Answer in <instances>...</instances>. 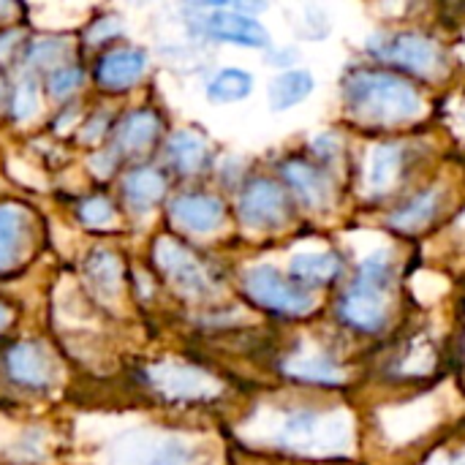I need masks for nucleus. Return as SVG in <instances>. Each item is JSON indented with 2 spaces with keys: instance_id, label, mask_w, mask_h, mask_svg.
<instances>
[{
  "instance_id": "f257e3e1",
  "label": "nucleus",
  "mask_w": 465,
  "mask_h": 465,
  "mask_svg": "<svg viewBox=\"0 0 465 465\" xmlns=\"http://www.w3.org/2000/svg\"><path fill=\"white\" fill-rule=\"evenodd\" d=\"M346 106L379 125H398L422 112L417 87L384 68H357L343 82Z\"/></svg>"
},
{
  "instance_id": "f03ea898",
  "label": "nucleus",
  "mask_w": 465,
  "mask_h": 465,
  "mask_svg": "<svg viewBox=\"0 0 465 465\" xmlns=\"http://www.w3.org/2000/svg\"><path fill=\"white\" fill-rule=\"evenodd\" d=\"M392 278L395 267L387 251L365 256L357 267L354 283L338 300V319L365 335L381 332L387 324V292Z\"/></svg>"
},
{
  "instance_id": "7ed1b4c3",
  "label": "nucleus",
  "mask_w": 465,
  "mask_h": 465,
  "mask_svg": "<svg viewBox=\"0 0 465 465\" xmlns=\"http://www.w3.org/2000/svg\"><path fill=\"white\" fill-rule=\"evenodd\" d=\"M196 450L172 433H125L109 444L106 465H196Z\"/></svg>"
},
{
  "instance_id": "20e7f679",
  "label": "nucleus",
  "mask_w": 465,
  "mask_h": 465,
  "mask_svg": "<svg viewBox=\"0 0 465 465\" xmlns=\"http://www.w3.org/2000/svg\"><path fill=\"white\" fill-rule=\"evenodd\" d=\"M368 52L379 63H390V65H398V68L420 74V76H430L444 65L441 46L433 38H428L422 33H414V30L371 38Z\"/></svg>"
},
{
  "instance_id": "39448f33",
  "label": "nucleus",
  "mask_w": 465,
  "mask_h": 465,
  "mask_svg": "<svg viewBox=\"0 0 465 465\" xmlns=\"http://www.w3.org/2000/svg\"><path fill=\"white\" fill-rule=\"evenodd\" d=\"M245 292L256 305L286 316H302L313 308V297L302 286L289 283L270 264H259L245 272Z\"/></svg>"
},
{
  "instance_id": "423d86ee",
  "label": "nucleus",
  "mask_w": 465,
  "mask_h": 465,
  "mask_svg": "<svg viewBox=\"0 0 465 465\" xmlns=\"http://www.w3.org/2000/svg\"><path fill=\"white\" fill-rule=\"evenodd\" d=\"M286 193L272 180H253L240 199V218L251 229H275L286 221Z\"/></svg>"
},
{
  "instance_id": "0eeeda50",
  "label": "nucleus",
  "mask_w": 465,
  "mask_h": 465,
  "mask_svg": "<svg viewBox=\"0 0 465 465\" xmlns=\"http://www.w3.org/2000/svg\"><path fill=\"white\" fill-rule=\"evenodd\" d=\"M155 259L161 264V270L188 294H207L213 289V281L207 275V270L199 264V259H193L183 245L172 242V240H158L155 245Z\"/></svg>"
},
{
  "instance_id": "6e6552de",
  "label": "nucleus",
  "mask_w": 465,
  "mask_h": 465,
  "mask_svg": "<svg viewBox=\"0 0 465 465\" xmlns=\"http://www.w3.org/2000/svg\"><path fill=\"white\" fill-rule=\"evenodd\" d=\"M202 27L210 38H218V41H229V44H240V46H256V49L270 46V35L262 27V22H256L253 16H245L240 11H226V8L213 11L210 16H204Z\"/></svg>"
},
{
  "instance_id": "1a4fd4ad",
  "label": "nucleus",
  "mask_w": 465,
  "mask_h": 465,
  "mask_svg": "<svg viewBox=\"0 0 465 465\" xmlns=\"http://www.w3.org/2000/svg\"><path fill=\"white\" fill-rule=\"evenodd\" d=\"M150 379L169 398H210L218 392L215 381L204 371L185 365H158L150 371Z\"/></svg>"
},
{
  "instance_id": "9d476101",
  "label": "nucleus",
  "mask_w": 465,
  "mask_h": 465,
  "mask_svg": "<svg viewBox=\"0 0 465 465\" xmlns=\"http://www.w3.org/2000/svg\"><path fill=\"white\" fill-rule=\"evenodd\" d=\"M283 180L297 193V199L313 210L324 207L332 196V183H330L327 172L313 166L311 161H302V158L286 161L283 163Z\"/></svg>"
},
{
  "instance_id": "9b49d317",
  "label": "nucleus",
  "mask_w": 465,
  "mask_h": 465,
  "mask_svg": "<svg viewBox=\"0 0 465 465\" xmlns=\"http://www.w3.org/2000/svg\"><path fill=\"white\" fill-rule=\"evenodd\" d=\"M8 371L19 384L27 387H46L54 379V365L49 354L35 343H19L8 354Z\"/></svg>"
},
{
  "instance_id": "f8f14e48",
  "label": "nucleus",
  "mask_w": 465,
  "mask_h": 465,
  "mask_svg": "<svg viewBox=\"0 0 465 465\" xmlns=\"http://www.w3.org/2000/svg\"><path fill=\"white\" fill-rule=\"evenodd\" d=\"M297 286H327L343 275V262L338 253H297L289 264Z\"/></svg>"
},
{
  "instance_id": "ddd939ff",
  "label": "nucleus",
  "mask_w": 465,
  "mask_h": 465,
  "mask_svg": "<svg viewBox=\"0 0 465 465\" xmlns=\"http://www.w3.org/2000/svg\"><path fill=\"white\" fill-rule=\"evenodd\" d=\"M406 166V150L401 144H381L373 150L368 169H365V183L373 196L387 193L398 180Z\"/></svg>"
},
{
  "instance_id": "4468645a",
  "label": "nucleus",
  "mask_w": 465,
  "mask_h": 465,
  "mask_svg": "<svg viewBox=\"0 0 465 465\" xmlns=\"http://www.w3.org/2000/svg\"><path fill=\"white\" fill-rule=\"evenodd\" d=\"M172 215L188 232L207 234L218 229V223L223 221V204L210 196H183L172 204Z\"/></svg>"
},
{
  "instance_id": "2eb2a0df",
  "label": "nucleus",
  "mask_w": 465,
  "mask_h": 465,
  "mask_svg": "<svg viewBox=\"0 0 465 465\" xmlns=\"http://www.w3.org/2000/svg\"><path fill=\"white\" fill-rule=\"evenodd\" d=\"M144 54L136 52V49H114L109 52L101 65H98V79L104 87H112V90H123L128 84H134L142 74H144Z\"/></svg>"
},
{
  "instance_id": "dca6fc26",
  "label": "nucleus",
  "mask_w": 465,
  "mask_h": 465,
  "mask_svg": "<svg viewBox=\"0 0 465 465\" xmlns=\"http://www.w3.org/2000/svg\"><path fill=\"white\" fill-rule=\"evenodd\" d=\"M311 93H313V76L302 68H292L270 82V106L275 112H286L302 104Z\"/></svg>"
},
{
  "instance_id": "f3484780",
  "label": "nucleus",
  "mask_w": 465,
  "mask_h": 465,
  "mask_svg": "<svg viewBox=\"0 0 465 465\" xmlns=\"http://www.w3.org/2000/svg\"><path fill=\"white\" fill-rule=\"evenodd\" d=\"M253 90V76L242 68H223L207 84V98L215 104H234L248 98Z\"/></svg>"
},
{
  "instance_id": "a211bd4d",
  "label": "nucleus",
  "mask_w": 465,
  "mask_h": 465,
  "mask_svg": "<svg viewBox=\"0 0 465 465\" xmlns=\"http://www.w3.org/2000/svg\"><path fill=\"white\" fill-rule=\"evenodd\" d=\"M441 210V193L439 191H422L411 202H406L398 213H392V226L398 229H420L428 221H433Z\"/></svg>"
},
{
  "instance_id": "6ab92c4d",
  "label": "nucleus",
  "mask_w": 465,
  "mask_h": 465,
  "mask_svg": "<svg viewBox=\"0 0 465 465\" xmlns=\"http://www.w3.org/2000/svg\"><path fill=\"white\" fill-rule=\"evenodd\" d=\"M204 155H207L204 139L196 136V134H191V131H177V134L169 139V161H172L180 172H185V174L196 172V169L204 163Z\"/></svg>"
},
{
  "instance_id": "aec40b11",
  "label": "nucleus",
  "mask_w": 465,
  "mask_h": 465,
  "mask_svg": "<svg viewBox=\"0 0 465 465\" xmlns=\"http://www.w3.org/2000/svg\"><path fill=\"white\" fill-rule=\"evenodd\" d=\"M163 191H166V183L155 169H136L125 177V196L139 210L155 204L163 196Z\"/></svg>"
},
{
  "instance_id": "412c9836",
  "label": "nucleus",
  "mask_w": 465,
  "mask_h": 465,
  "mask_svg": "<svg viewBox=\"0 0 465 465\" xmlns=\"http://www.w3.org/2000/svg\"><path fill=\"white\" fill-rule=\"evenodd\" d=\"M155 128H158V120L153 117V112H134L120 125V147L125 153H142L153 142Z\"/></svg>"
},
{
  "instance_id": "4be33fe9",
  "label": "nucleus",
  "mask_w": 465,
  "mask_h": 465,
  "mask_svg": "<svg viewBox=\"0 0 465 465\" xmlns=\"http://www.w3.org/2000/svg\"><path fill=\"white\" fill-rule=\"evenodd\" d=\"M87 281L101 297H114L120 292V264L109 253H95L87 262Z\"/></svg>"
},
{
  "instance_id": "5701e85b",
  "label": "nucleus",
  "mask_w": 465,
  "mask_h": 465,
  "mask_svg": "<svg viewBox=\"0 0 465 465\" xmlns=\"http://www.w3.org/2000/svg\"><path fill=\"white\" fill-rule=\"evenodd\" d=\"M286 371L297 379L305 381H324V384H335L341 379V368L338 362H332L324 354H311V357H297L286 365Z\"/></svg>"
},
{
  "instance_id": "b1692460",
  "label": "nucleus",
  "mask_w": 465,
  "mask_h": 465,
  "mask_svg": "<svg viewBox=\"0 0 465 465\" xmlns=\"http://www.w3.org/2000/svg\"><path fill=\"white\" fill-rule=\"evenodd\" d=\"M19 229H22V210L14 204L0 207V267H8L19 251Z\"/></svg>"
},
{
  "instance_id": "393cba45",
  "label": "nucleus",
  "mask_w": 465,
  "mask_h": 465,
  "mask_svg": "<svg viewBox=\"0 0 465 465\" xmlns=\"http://www.w3.org/2000/svg\"><path fill=\"white\" fill-rule=\"evenodd\" d=\"M41 106V98H38V87L33 82H22L19 90H16V101H14V114L25 123L30 117H35Z\"/></svg>"
},
{
  "instance_id": "a878e982",
  "label": "nucleus",
  "mask_w": 465,
  "mask_h": 465,
  "mask_svg": "<svg viewBox=\"0 0 465 465\" xmlns=\"http://www.w3.org/2000/svg\"><path fill=\"white\" fill-rule=\"evenodd\" d=\"M79 82H82V71H79V68H60V71L52 76V82H49V93H52L54 98H63V95L74 93V90L79 87Z\"/></svg>"
},
{
  "instance_id": "bb28decb",
  "label": "nucleus",
  "mask_w": 465,
  "mask_h": 465,
  "mask_svg": "<svg viewBox=\"0 0 465 465\" xmlns=\"http://www.w3.org/2000/svg\"><path fill=\"white\" fill-rule=\"evenodd\" d=\"M82 218H84L90 226H104V223H109V218H112V207H109L106 199H90V202L82 207Z\"/></svg>"
},
{
  "instance_id": "cd10ccee",
  "label": "nucleus",
  "mask_w": 465,
  "mask_h": 465,
  "mask_svg": "<svg viewBox=\"0 0 465 465\" xmlns=\"http://www.w3.org/2000/svg\"><path fill=\"white\" fill-rule=\"evenodd\" d=\"M65 54V49H63V44L60 41H41V44H35V49H33V63H41V65H54L60 57Z\"/></svg>"
},
{
  "instance_id": "c85d7f7f",
  "label": "nucleus",
  "mask_w": 465,
  "mask_h": 465,
  "mask_svg": "<svg viewBox=\"0 0 465 465\" xmlns=\"http://www.w3.org/2000/svg\"><path fill=\"white\" fill-rule=\"evenodd\" d=\"M338 150H341V142L332 134H322V136L313 139V155L319 161H335L338 158Z\"/></svg>"
},
{
  "instance_id": "c756f323",
  "label": "nucleus",
  "mask_w": 465,
  "mask_h": 465,
  "mask_svg": "<svg viewBox=\"0 0 465 465\" xmlns=\"http://www.w3.org/2000/svg\"><path fill=\"white\" fill-rule=\"evenodd\" d=\"M117 30H120V25H117L114 19H104V22H98L95 30L87 33V38H90V41H101L104 35H112V33H117Z\"/></svg>"
},
{
  "instance_id": "7c9ffc66",
  "label": "nucleus",
  "mask_w": 465,
  "mask_h": 465,
  "mask_svg": "<svg viewBox=\"0 0 465 465\" xmlns=\"http://www.w3.org/2000/svg\"><path fill=\"white\" fill-rule=\"evenodd\" d=\"M106 123H104V117H98V120H93L90 125H87V131H84V142H95L98 136H101V128H104Z\"/></svg>"
},
{
  "instance_id": "2f4dec72",
  "label": "nucleus",
  "mask_w": 465,
  "mask_h": 465,
  "mask_svg": "<svg viewBox=\"0 0 465 465\" xmlns=\"http://www.w3.org/2000/svg\"><path fill=\"white\" fill-rule=\"evenodd\" d=\"M19 38V33H5L3 38H0V57H5V52L14 46V41Z\"/></svg>"
},
{
  "instance_id": "473e14b6",
  "label": "nucleus",
  "mask_w": 465,
  "mask_h": 465,
  "mask_svg": "<svg viewBox=\"0 0 465 465\" xmlns=\"http://www.w3.org/2000/svg\"><path fill=\"white\" fill-rule=\"evenodd\" d=\"M5 324H8V311H5V308L0 305V330H3Z\"/></svg>"
},
{
  "instance_id": "72a5a7b5",
  "label": "nucleus",
  "mask_w": 465,
  "mask_h": 465,
  "mask_svg": "<svg viewBox=\"0 0 465 465\" xmlns=\"http://www.w3.org/2000/svg\"><path fill=\"white\" fill-rule=\"evenodd\" d=\"M0 93H3V84H0Z\"/></svg>"
}]
</instances>
